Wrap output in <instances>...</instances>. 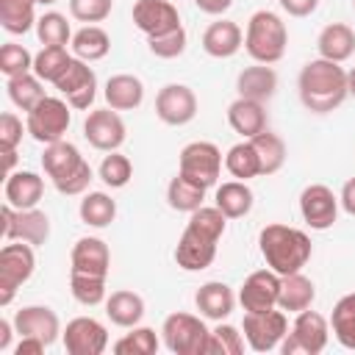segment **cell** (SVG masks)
I'll list each match as a JSON object with an SVG mask.
<instances>
[{
	"label": "cell",
	"mask_w": 355,
	"mask_h": 355,
	"mask_svg": "<svg viewBox=\"0 0 355 355\" xmlns=\"http://www.w3.org/2000/svg\"><path fill=\"white\" fill-rule=\"evenodd\" d=\"M44 194V180L36 172H11L6 178V202L17 211L36 208Z\"/></svg>",
	"instance_id": "obj_25"
},
{
	"label": "cell",
	"mask_w": 355,
	"mask_h": 355,
	"mask_svg": "<svg viewBox=\"0 0 355 355\" xmlns=\"http://www.w3.org/2000/svg\"><path fill=\"white\" fill-rule=\"evenodd\" d=\"M347 89H349V94H355V69L347 72Z\"/></svg>",
	"instance_id": "obj_58"
},
{
	"label": "cell",
	"mask_w": 355,
	"mask_h": 355,
	"mask_svg": "<svg viewBox=\"0 0 355 355\" xmlns=\"http://www.w3.org/2000/svg\"><path fill=\"white\" fill-rule=\"evenodd\" d=\"M194 3H197V8H200L202 14H214V17L225 14V11L233 6V0H194Z\"/></svg>",
	"instance_id": "obj_54"
},
{
	"label": "cell",
	"mask_w": 355,
	"mask_h": 355,
	"mask_svg": "<svg viewBox=\"0 0 355 355\" xmlns=\"http://www.w3.org/2000/svg\"><path fill=\"white\" fill-rule=\"evenodd\" d=\"M100 180L105 183V186H111V189H122V186H128V180L133 178V164H130V158L128 155H119L116 150L114 153H108L103 161H100Z\"/></svg>",
	"instance_id": "obj_46"
},
{
	"label": "cell",
	"mask_w": 355,
	"mask_h": 355,
	"mask_svg": "<svg viewBox=\"0 0 355 355\" xmlns=\"http://www.w3.org/2000/svg\"><path fill=\"white\" fill-rule=\"evenodd\" d=\"M114 0H69V14L80 22H103L111 14Z\"/></svg>",
	"instance_id": "obj_49"
},
{
	"label": "cell",
	"mask_w": 355,
	"mask_h": 355,
	"mask_svg": "<svg viewBox=\"0 0 355 355\" xmlns=\"http://www.w3.org/2000/svg\"><path fill=\"white\" fill-rule=\"evenodd\" d=\"M14 164H17V150H3V166H6V178L11 175Z\"/></svg>",
	"instance_id": "obj_57"
},
{
	"label": "cell",
	"mask_w": 355,
	"mask_h": 355,
	"mask_svg": "<svg viewBox=\"0 0 355 355\" xmlns=\"http://www.w3.org/2000/svg\"><path fill=\"white\" fill-rule=\"evenodd\" d=\"M216 208L227 219H241L252 211V191L244 180H227L216 189Z\"/></svg>",
	"instance_id": "obj_30"
},
{
	"label": "cell",
	"mask_w": 355,
	"mask_h": 355,
	"mask_svg": "<svg viewBox=\"0 0 355 355\" xmlns=\"http://www.w3.org/2000/svg\"><path fill=\"white\" fill-rule=\"evenodd\" d=\"M164 344L175 355H205V341H208V327L200 316L191 313H169L164 319Z\"/></svg>",
	"instance_id": "obj_7"
},
{
	"label": "cell",
	"mask_w": 355,
	"mask_h": 355,
	"mask_svg": "<svg viewBox=\"0 0 355 355\" xmlns=\"http://www.w3.org/2000/svg\"><path fill=\"white\" fill-rule=\"evenodd\" d=\"M258 247H261L266 266L272 272H277L280 277L302 272V266L311 261V252H313L311 239L302 230L288 227V225H277V222L266 225L258 233Z\"/></svg>",
	"instance_id": "obj_2"
},
{
	"label": "cell",
	"mask_w": 355,
	"mask_h": 355,
	"mask_svg": "<svg viewBox=\"0 0 355 355\" xmlns=\"http://www.w3.org/2000/svg\"><path fill=\"white\" fill-rule=\"evenodd\" d=\"M133 25L144 36H161L166 31L180 28V14L169 0H136L133 3Z\"/></svg>",
	"instance_id": "obj_17"
},
{
	"label": "cell",
	"mask_w": 355,
	"mask_h": 355,
	"mask_svg": "<svg viewBox=\"0 0 355 355\" xmlns=\"http://www.w3.org/2000/svg\"><path fill=\"white\" fill-rule=\"evenodd\" d=\"M80 222L89 227H108L116 219V202L105 194V191H89L80 200Z\"/></svg>",
	"instance_id": "obj_34"
},
{
	"label": "cell",
	"mask_w": 355,
	"mask_h": 355,
	"mask_svg": "<svg viewBox=\"0 0 355 355\" xmlns=\"http://www.w3.org/2000/svg\"><path fill=\"white\" fill-rule=\"evenodd\" d=\"M36 36L44 47H67L72 42V31L64 14L58 11H47L36 19Z\"/></svg>",
	"instance_id": "obj_39"
},
{
	"label": "cell",
	"mask_w": 355,
	"mask_h": 355,
	"mask_svg": "<svg viewBox=\"0 0 355 355\" xmlns=\"http://www.w3.org/2000/svg\"><path fill=\"white\" fill-rule=\"evenodd\" d=\"M194 302H197V311L205 316V319H214V322H222L233 313V305H236V297L230 291V286H225L222 280H208L197 288L194 294Z\"/></svg>",
	"instance_id": "obj_21"
},
{
	"label": "cell",
	"mask_w": 355,
	"mask_h": 355,
	"mask_svg": "<svg viewBox=\"0 0 355 355\" xmlns=\"http://www.w3.org/2000/svg\"><path fill=\"white\" fill-rule=\"evenodd\" d=\"M39 0H0V25L8 33H28L36 25Z\"/></svg>",
	"instance_id": "obj_35"
},
{
	"label": "cell",
	"mask_w": 355,
	"mask_h": 355,
	"mask_svg": "<svg viewBox=\"0 0 355 355\" xmlns=\"http://www.w3.org/2000/svg\"><path fill=\"white\" fill-rule=\"evenodd\" d=\"M236 89H239V97L266 103V100L275 94V89H277V72H275L269 64L247 67V69L239 72Z\"/></svg>",
	"instance_id": "obj_26"
},
{
	"label": "cell",
	"mask_w": 355,
	"mask_h": 355,
	"mask_svg": "<svg viewBox=\"0 0 355 355\" xmlns=\"http://www.w3.org/2000/svg\"><path fill=\"white\" fill-rule=\"evenodd\" d=\"M83 136L94 150L114 153L125 141V122L114 108H97L83 122Z\"/></svg>",
	"instance_id": "obj_14"
},
{
	"label": "cell",
	"mask_w": 355,
	"mask_h": 355,
	"mask_svg": "<svg viewBox=\"0 0 355 355\" xmlns=\"http://www.w3.org/2000/svg\"><path fill=\"white\" fill-rule=\"evenodd\" d=\"M14 327L19 336H33V338H42L47 347L58 338L61 333V324H58V316L55 311H50L47 305H28V308H19L14 313Z\"/></svg>",
	"instance_id": "obj_18"
},
{
	"label": "cell",
	"mask_w": 355,
	"mask_h": 355,
	"mask_svg": "<svg viewBox=\"0 0 355 355\" xmlns=\"http://www.w3.org/2000/svg\"><path fill=\"white\" fill-rule=\"evenodd\" d=\"M225 166H227V172H230L233 178H239V180L258 178V175H261V164H258V153H255L252 141L244 139V141L233 144V147L227 150V155H225Z\"/></svg>",
	"instance_id": "obj_38"
},
{
	"label": "cell",
	"mask_w": 355,
	"mask_h": 355,
	"mask_svg": "<svg viewBox=\"0 0 355 355\" xmlns=\"http://www.w3.org/2000/svg\"><path fill=\"white\" fill-rule=\"evenodd\" d=\"M297 86H300V100L311 114H330L349 94L344 67H338L336 61H327L322 55L308 61L300 69Z\"/></svg>",
	"instance_id": "obj_1"
},
{
	"label": "cell",
	"mask_w": 355,
	"mask_h": 355,
	"mask_svg": "<svg viewBox=\"0 0 355 355\" xmlns=\"http://www.w3.org/2000/svg\"><path fill=\"white\" fill-rule=\"evenodd\" d=\"M222 172V153L214 141H191L180 150V175L200 186H214Z\"/></svg>",
	"instance_id": "obj_10"
},
{
	"label": "cell",
	"mask_w": 355,
	"mask_h": 355,
	"mask_svg": "<svg viewBox=\"0 0 355 355\" xmlns=\"http://www.w3.org/2000/svg\"><path fill=\"white\" fill-rule=\"evenodd\" d=\"M338 202H341V208H344L349 216H355V178H349V180L344 183Z\"/></svg>",
	"instance_id": "obj_55"
},
{
	"label": "cell",
	"mask_w": 355,
	"mask_h": 355,
	"mask_svg": "<svg viewBox=\"0 0 355 355\" xmlns=\"http://www.w3.org/2000/svg\"><path fill=\"white\" fill-rule=\"evenodd\" d=\"M244 36H241V28L230 19H219V22H211L202 33V50L211 55V58H230L239 53Z\"/></svg>",
	"instance_id": "obj_22"
},
{
	"label": "cell",
	"mask_w": 355,
	"mask_h": 355,
	"mask_svg": "<svg viewBox=\"0 0 355 355\" xmlns=\"http://www.w3.org/2000/svg\"><path fill=\"white\" fill-rule=\"evenodd\" d=\"M39 3H42V6H50V3H55V0H39Z\"/></svg>",
	"instance_id": "obj_59"
},
{
	"label": "cell",
	"mask_w": 355,
	"mask_h": 355,
	"mask_svg": "<svg viewBox=\"0 0 355 355\" xmlns=\"http://www.w3.org/2000/svg\"><path fill=\"white\" fill-rule=\"evenodd\" d=\"M72 61V55L67 53V47H42L33 55V75L39 80H50L55 83L61 78V72L67 69V64Z\"/></svg>",
	"instance_id": "obj_42"
},
{
	"label": "cell",
	"mask_w": 355,
	"mask_h": 355,
	"mask_svg": "<svg viewBox=\"0 0 355 355\" xmlns=\"http://www.w3.org/2000/svg\"><path fill=\"white\" fill-rule=\"evenodd\" d=\"M44 341L42 338H33V336H22V341L17 344V349H14V355H42L44 352Z\"/></svg>",
	"instance_id": "obj_53"
},
{
	"label": "cell",
	"mask_w": 355,
	"mask_h": 355,
	"mask_svg": "<svg viewBox=\"0 0 355 355\" xmlns=\"http://www.w3.org/2000/svg\"><path fill=\"white\" fill-rule=\"evenodd\" d=\"M352 3H355V0H352Z\"/></svg>",
	"instance_id": "obj_60"
},
{
	"label": "cell",
	"mask_w": 355,
	"mask_h": 355,
	"mask_svg": "<svg viewBox=\"0 0 355 355\" xmlns=\"http://www.w3.org/2000/svg\"><path fill=\"white\" fill-rule=\"evenodd\" d=\"M216 258V241L194 233L191 227L183 230L178 247H175V261L180 269L186 272H200V269H208Z\"/></svg>",
	"instance_id": "obj_19"
},
{
	"label": "cell",
	"mask_w": 355,
	"mask_h": 355,
	"mask_svg": "<svg viewBox=\"0 0 355 355\" xmlns=\"http://www.w3.org/2000/svg\"><path fill=\"white\" fill-rule=\"evenodd\" d=\"M55 89L67 97V103L72 108H89L97 97V78L92 72V67L80 58H72L67 64V69L61 72V78L55 80Z\"/></svg>",
	"instance_id": "obj_11"
},
{
	"label": "cell",
	"mask_w": 355,
	"mask_h": 355,
	"mask_svg": "<svg viewBox=\"0 0 355 355\" xmlns=\"http://www.w3.org/2000/svg\"><path fill=\"white\" fill-rule=\"evenodd\" d=\"M111 269V252L103 239L83 236L72 247V272H86V275H100L108 277Z\"/></svg>",
	"instance_id": "obj_20"
},
{
	"label": "cell",
	"mask_w": 355,
	"mask_h": 355,
	"mask_svg": "<svg viewBox=\"0 0 355 355\" xmlns=\"http://www.w3.org/2000/svg\"><path fill=\"white\" fill-rule=\"evenodd\" d=\"M147 44H150V53L158 58H178L186 50V31L180 25V28L166 31L161 36H147Z\"/></svg>",
	"instance_id": "obj_48"
},
{
	"label": "cell",
	"mask_w": 355,
	"mask_h": 355,
	"mask_svg": "<svg viewBox=\"0 0 355 355\" xmlns=\"http://www.w3.org/2000/svg\"><path fill=\"white\" fill-rule=\"evenodd\" d=\"M69 47H72L75 58H80V61H100V58L108 55L111 39L100 25H86L78 33H72Z\"/></svg>",
	"instance_id": "obj_32"
},
{
	"label": "cell",
	"mask_w": 355,
	"mask_h": 355,
	"mask_svg": "<svg viewBox=\"0 0 355 355\" xmlns=\"http://www.w3.org/2000/svg\"><path fill=\"white\" fill-rule=\"evenodd\" d=\"M6 89H8L11 103H14L17 108H22V111H31V108L44 97L42 80H39L33 72H25V75H14V78H8Z\"/></svg>",
	"instance_id": "obj_40"
},
{
	"label": "cell",
	"mask_w": 355,
	"mask_h": 355,
	"mask_svg": "<svg viewBox=\"0 0 355 355\" xmlns=\"http://www.w3.org/2000/svg\"><path fill=\"white\" fill-rule=\"evenodd\" d=\"M116 355H155L158 352V336L153 327H130V333H125L116 344H114Z\"/></svg>",
	"instance_id": "obj_44"
},
{
	"label": "cell",
	"mask_w": 355,
	"mask_h": 355,
	"mask_svg": "<svg viewBox=\"0 0 355 355\" xmlns=\"http://www.w3.org/2000/svg\"><path fill=\"white\" fill-rule=\"evenodd\" d=\"M205 352H211V355H241L244 352V336L233 324H222L219 322L208 333Z\"/></svg>",
	"instance_id": "obj_45"
},
{
	"label": "cell",
	"mask_w": 355,
	"mask_h": 355,
	"mask_svg": "<svg viewBox=\"0 0 355 355\" xmlns=\"http://www.w3.org/2000/svg\"><path fill=\"white\" fill-rule=\"evenodd\" d=\"M103 94H105L108 108H114V111H133L144 100V83L136 75L119 72V75H111L105 80V92Z\"/></svg>",
	"instance_id": "obj_23"
},
{
	"label": "cell",
	"mask_w": 355,
	"mask_h": 355,
	"mask_svg": "<svg viewBox=\"0 0 355 355\" xmlns=\"http://www.w3.org/2000/svg\"><path fill=\"white\" fill-rule=\"evenodd\" d=\"M300 214L308 227L327 230V227H333V222L338 216V197L324 183H311L300 194Z\"/></svg>",
	"instance_id": "obj_12"
},
{
	"label": "cell",
	"mask_w": 355,
	"mask_h": 355,
	"mask_svg": "<svg viewBox=\"0 0 355 355\" xmlns=\"http://www.w3.org/2000/svg\"><path fill=\"white\" fill-rule=\"evenodd\" d=\"M92 166H89V161H83L72 175H67L64 180H58V183H53L61 194H83L86 189H89V183H92Z\"/></svg>",
	"instance_id": "obj_50"
},
{
	"label": "cell",
	"mask_w": 355,
	"mask_h": 355,
	"mask_svg": "<svg viewBox=\"0 0 355 355\" xmlns=\"http://www.w3.org/2000/svg\"><path fill=\"white\" fill-rule=\"evenodd\" d=\"M83 164V155L80 150L72 144V141H53V144H44V155H42V166L44 172L50 175L53 183L64 180L67 175H72L78 166Z\"/></svg>",
	"instance_id": "obj_28"
},
{
	"label": "cell",
	"mask_w": 355,
	"mask_h": 355,
	"mask_svg": "<svg viewBox=\"0 0 355 355\" xmlns=\"http://www.w3.org/2000/svg\"><path fill=\"white\" fill-rule=\"evenodd\" d=\"M319 0H280V8L288 17H311L316 11Z\"/></svg>",
	"instance_id": "obj_52"
},
{
	"label": "cell",
	"mask_w": 355,
	"mask_h": 355,
	"mask_svg": "<svg viewBox=\"0 0 355 355\" xmlns=\"http://www.w3.org/2000/svg\"><path fill=\"white\" fill-rule=\"evenodd\" d=\"M36 269L33 244L28 241H8L0 250V305H8L22 283L31 280Z\"/></svg>",
	"instance_id": "obj_5"
},
{
	"label": "cell",
	"mask_w": 355,
	"mask_h": 355,
	"mask_svg": "<svg viewBox=\"0 0 355 355\" xmlns=\"http://www.w3.org/2000/svg\"><path fill=\"white\" fill-rule=\"evenodd\" d=\"M11 333H17L14 322L0 319V352H3V349H8V344H11Z\"/></svg>",
	"instance_id": "obj_56"
},
{
	"label": "cell",
	"mask_w": 355,
	"mask_h": 355,
	"mask_svg": "<svg viewBox=\"0 0 355 355\" xmlns=\"http://www.w3.org/2000/svg\"><path fill=\"white\" fill-rule=\"evenodd\" d=\"M64 349L69 355H100L108 347V330L103 322L92 316H78L67 322V330L61 333Z\"/></svg>",
	"instance_id": "obj_13"
},
{
	"label": "cell",
	"mask_w": 355,
	"mask_h": 355,
	"mask_svg": "<svg viewBox=\"0 0 355 355\" xmlns=\"http://www.w3.org/2000/svg\"><path fill=\"white\" fill-rule=\"evenodd\" d=\"M194 233L211 239V241H219L225 236V227H227V216L216 208V205H200L197 211L189 214V225Z\"/></svg>",
	"instance_id": "obj_41"
},
{
	"label": "cell",
	"mask_w": 355,
	"mask_h": 355,
	"mask_svg": "<svg viewBox=\"0 0 355 355\" xmlns=\"http://www.w3.org/2000/svg\"><path fill=\"white\" fill-rule=\"evenodd\" d=\"M227 122L236 133H241L244 139H252L266 130V108L258 100L239 97L227 105Z\"/></svg>",
	"instance_id": "obj_24"
},
{
	"label": "cell",
	"mask_w": 355,
	"mask_h": 355,
	"mask_svg": "<svg viewBox=\"0 0 355 355\" xmlns=\"http://www.w3.org/2000/svg\"><path fill=\"white\" fill-rule=\"evenodd\" d=\"M241 330H244V338L250 344V349L255 352H269L275 347H280V341L286 338L288 333V319L283 311H247L244 313V322H241Z\"/></svg>",
	"instance_id": "obj_9"
},
{
	"label": "cell",
	"mask_w": 355,
	"mask_h": 355,
	"mask_svg": "<svg viewBox=\"0 0 355 355\" xmlns=\"http://www.w3.org/2000/svg\"><path fill=\"white\" fill-rule=\"evenodd\" d=\"M105 313L119 327H136L144 316V300L136 291H114L105 300Z\"/></svg>",
	"instance_id": "obj_31"
},
{
	"label": "cell",
	"mask_w": 355,
	"mask_h": 355,
	"mask_svg": "<svg viewBox=\"0 0 355 355\" xmlns=\"http://www.w3.org/2000/svg\"><path fill=\"white\" fill-rule=\"evenodd\" d=\"M202 200H205V186L189 180V178L180 175V172H178V175L169 180V186H166V202H169V208H175V211L191 214V211H197V208L202 205Z\"/></svg>",
	"instance_id": "obj_33"
},
{
	"label": "cell",
	"mask_w": 355,
	"mask_h": 355,
	"mask_svg": "<svg viewBox=\"0 0 355 355\" xmlns=\"http://www.w3.org/2000/svg\"><path fill=\"white\" fill-rule=\"evenodd\" d=\"M277 297H280V275L272 272V269H258L252 272L241 291H239V302L244 311H272L277 308Z\"/></svg>",
	"instance_id": "obj_16"
},
{
	"label": "cell",
	"mask_w": 355,
	"mask_h": 355,
	"mask_svg": "<svg viewBox=\"0 0 355 355\" xmlns=\"http://www.w3.org/2000/svg\"><path fill=\"white\" fill-rule=\"evenodd\" d=\"M250 141H252V147H255V153H258L261 175H275V172L286 164V144H283V139H280L277 133L263 130V133L252 136Z\"/></svg>",
	"instance_id": "obj_37"
},
{
	"label": "cell",
	"mask_w": 355,
	"mask_h": 355,
	"mask_svg": "<svg viewBox=\"0 0 355 355\" xmlns=\"http://www.w3.org/2000/svg\"><path fill=\"white\" fill-rule=\"evenodd\" d=\"M0 216H3V239L6 241H28V244L39 247L50 239V219L39 208L17 211L14 205L6 202L0 208Z\"/></svg>",
	"instance_id": "obj_8"
},
{
	"label": "cell",
	"mask_w": 355,
	"mask_h": 355,
	"mask_svg": "<svg viewBox=\"0 0 355 355\" xmlns=\"http://www.w3.org/2000/svg\"><path fill=\"white\" fill-rule=\"evenodd\" d=\"M69 288L72 297L80 305H100L105 300V277L100 275H86V272H72L69 275Z\"/></svg>",
	"instance_id": "obj_43"
},
{
	"label": "cell",
	"mask_w": 355,
	"mask_h": 355,
	"mask_svg": "<svg viewBox=\"0 0 355 355\" xmlns=\"http://www.w3.org/2000/svg\"><path fill=\"white\" fill-rule=\"evenodd\" d=\"M19 141H22V119L6 111L0 116V150H17Z\"/></svg>",
	"instance_id": "obj_51"
},
{
	"label": "cell",
	"mask_w": 355,
	"mask_h": 355,
	"mask_svg": "<svg viewBox=\"0 0 355 355\" xmlns=\"http://www.w3.org/2000/svg\"><path fill=\"white\" fill-rule=\"evenodd\" d=\"M316 300V288L311 283V277H305L302 272L294 275H283L280 277V297H277V308L288 311V313H300L305 308H311Z\"/></svg>",
	"instance_id": "obj_29"
},
{
	"label": "cell",
	"mask_w": 355,
	"mask_h": 355,
	"mask_svg": "<svg viewBox=\"0 0 355 355\" xmlns=\"http://www.w3.org/2000/svg\"><path fill=\"white\" fill-rule=\"evenodd\" d=\"M0 72H3L6 78L33 72V55H31L22 44L6 42V44L0 47Z\"/></svg>",
	"instance_id": "obj_47"
},
{
	"label": "cell",
	"mask_w": 355,
	"mask_h": 355,
	"mask_svg": "<svg viewBox=\"0 0 355 355\" xmlns=\"http://www.w3.org/2000/svg\"><path fill=\"white\" fill-rule=\"evenodd\" d=\"M72 105L64 103L61 97H42L31 111H28V119H25V130L39 141V144H53V141H61L64 133L69 130V122H72Z\"/></svg>",
	"instance_id": "obj_4"
},
{
	"label": "cell",
	"mask_w": 355,
	"mask_h": 355,
	"mask_svg": "<svg viewBox=\"0 0 355 355\" xmlns=\"http://www.w3.org/2000/svg\"><path fill=\"white\" fill-rule=\"evenodd\" d=\"M327 338H330V324L322 313L316 311H300L294 324H291V333H286V338L280 341V352L283 355H319L324 347H327Z\"/></svg>",
	"instance_id": "obj_6"
},
{
	"label": "cell",
	"mask_w": 355,
	"mask_h": 355,
	"mask_svg": "<svg viewBox=\"0 0 355 355\" xmlns=\"http://www.w3.org/2000/svg\"><path fill=\"white\" fill-rule=\"evenodd\" d=\"M286 44H288V31L275 11L261 8L250 17L247 33H244V50L250 53L252 61L275 64L286 55Z\"/></svg>",
	"instance_id": "obj_3"
},
{
	"label": "cell",
	"mask_w": 355,
	"mask_h": 355,
	"mask_svg": "<svg viewBox=\"0 0 355 355\" xmlns=\"http://www.w3.org/2000/svg\"><path fill=\"white\" fill-rule=\"evenodd\" d=\"M330 327H333V336H336V341L341 347L355 349V291L352 294H344L333 305Z\"/></svg>",
	"instance_id": "obj_36"
},
{
	"label": "cell",
	"mask_w": 355,
	"mask_h": 355,
	"mask_svg": "<svg viewBox=\"0 0 355 355\" xmlns=\"http://www.w3.org/2000/svg\"><path fill=\"white\" fill-rule=\"evenodd\" d=\"M316 47H319V55L327 58V61H347L352 53H355V31L344 22H333V25H324L319 39H316Z\"/></svg>",
	"instance_id": "obj_27"
},
{
	"label": "cell",
	"mask_w": 355,
	"mask_h": 355,
	"mask_svg": "<svg viewBox=\"0 0 355 355\" xmlns=\"http://www.w3.org/2000/svg\"><path fill=\"white\" fill-rule=\"evenodd\" d=\"M155 114L164 125H186L197 116V94L183 83H166L155 97Z\"/></svg>",
	"instance_id": "obj_15"
}]
</instances>
